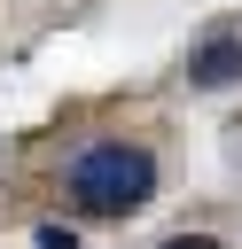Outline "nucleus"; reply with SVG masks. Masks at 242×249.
Wrapping results in <instances>:
<instances>
[{"label": "nucleus", "mask_w": 242, "mask_h": 249, "mask_svg": "<svg viewBox=\"0 0 242 249\" xmlns=\"http://www.w3.org/2000/svg\"><path fill=\"white\" fill-rule=\"evenodd\" d=\"M242 78V39H211L203 54H187V86H234Z\"/></svg>", "instance_id": "obj_2"}, {"label": "nucleus", "mask_w": 242, "mask_h": 249, "mask_svg": "<svg viewBox=\"0 0 242 249\" xmlns=\"http://www.w3.org/2000/svg\"><path fill=\"white\" fill-rule=\"evenodd\" d=\"M39 249H78V233L70 226H39Z\"/></svg>", "instance_id": "obj_3"}, {"label": "nucleus", "mask_w": 242, "mask_h": 249, "mask_svg": "<svg viewBox=\"0 0 242 249\" xmlns=\"http://www.w3.org/2000/svg\"><path fill=\"white\" fill-rule=\"evenodd\" d=\"M156 249H226V241H211V233H172V241H156Z\"/></svg>", "instance_id": "obj_4"}, {"label": "nucleus", "mask_w": 242, "mask_h": 249, "mask_svg": "<svg viewBox=\"0 0 242 249\" xmlns=\"http://www.w3.org/2000/svg\"><path fill=\"white\" fill-rule=\"evenodd\" d=\"M62 187H70V202L86 218H125V210H141L156 195V156L148 148H125V140H101V148H86L62 171Z\"/></svg>", "instance_id": "obj_1"}]
</instances>
